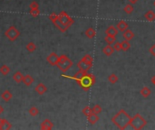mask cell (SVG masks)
Returning <instances> with one entry per match:
<instances>
[{
	"mask_svg": "<svg viewBox=\"0 0 155 130\" xmlns=\"http://www.w3.org/2000/svg\"><path fill=\"white\" fill-rule=\"evenodd\" d=\"M151 83L155 86V75L151 78Z\"/></svg>",
	"mask_w": 155,
	"mask_h": 130,
	"instance_id": "60d3db41",
	"label": "cell"
},
{
	"mask_svg": "<svg viewBox=\"0 0 155 130\" xmlns=\"http://www.w3.org/2000/svg\"><path fill=\"white\" fill-rule=\"evenodd\" d=\"M85 35H86V37L87 38H89V39H93L94 36H95V34H96V32H95V30L93 28V27H89V28H87L86 30H85Z\"/></svg>",
	"mask_w": 155,
	"mask_h": 130,
	"instance_id": "44dd1931",
	"label": "cell"
},
{
	"mask_svg": "<svg viewBox=\"0 0 155 130\" xmlns=\"http://www.w3.org/2000/svg\"><path fill=\"white\" fill-rule=\"evenodd\" d=\"M5 36L9 40L10 42H15L17 40V38L20 36V32H19V30L14 26L11 25L9 26L5 32Z\"/></svg>",
	"mask_w": 155,
	"mask_h": 130,
	"instance_id": "8992f818",
	"label": "cell"
},
{
	"mask_svg": "<svg viewBox=\"0 0 155 130\" xmlns=\"http://www.w3.org/2000/svg\"><path fill=\"white\" fill-rule=\"evenodd\" d=\"M149 52H150V53H151L152 56H154V57H155V44H153V45L150 48Z\"/></svg>",
	"mask_w": 155,
	"mask_h": 130,
	"instance_id": "8d00e7d4",
	"label": "cell"
},
{
	"mask_svg": "<svg viewBox=\"0 0 155 130\" xmlns=\"http://www.w3.org/2000/svg\"><path fill=\"white\" fill-rule=\"evenodd\" d=\"M3 120H4V118H1V117H0V130H2V126H3Z\"/></svg>",
	"mask_w": 155,
	"mask_h": 130,
	"instance_id": "ab89813d",
	"label": "cell"
},
{
	"mask_svg": "<svg viewBox=\"0 0 155 130\" xmlns=\"http://www.w3.org/2000/svg\"><path fill=\"white\" fill-rule=\"evenodd\" d=\"M49 19L51 20V22L55 25V27L59 30V31L61 32V33H65L67 30V28H65L64 26H63L61 24H60V22H59V20H58V14H56V13H51L50 15H49Z\"/></svg>",
	"mask_w": 155,
	"mask_h": 130,
	"instance_id": "52a82bcc",
	"label": "cell"
},
{
	"mask_svg": "<svg viewBox=\"0 0 155 130\" xmlns=\"http://www.w3.org/2000/svg\"><path fill=\"white\" fill-rule=\"evenodd\" d=\"M25 49H26V51L29 52V53H34L36 50V45H35V44L34 42H29L26 44Z\"/></svg>",
	"mask_w": 155,
	"mask_h": 130,
	"instance_id": "d4e9b609",
	"label": "cell"
},
{
	"mask_svg": "<svg viewBox=\"0 0 155 130\" xmlns=\"http://www.w3.org/2000/svg\"><path fill=\"white\" fill-rule=\"evenodd\" d=\"M23 78H24V75H23V73L21 72H19V71H17V72H16L14 74H13V79L15 81V82L16 83H21L22 82H23Z\"/></svg>",
	"mask_w": 155,
	"mask_h": 130,
	"instance_id": "2e32d148",
	"label": "cell"
},
{
	"mask_svg": "<svg viewBox=\"0 0 155 130\" xmlns=\"http://www.w3.org/2000/svg\"><path fill=\"white\" fill-rule=\"evenodd\" d=\"M113 49H114V51H116V52H120V51H122L121 43L116 41V42L113 44Z\"/></svg>",
	"mask_w": 155,
	"mask_h": 130,
	"instance_id": "e575fe53",
	"label": "cell"
},
{
	"mask_svg": "<svg viewBox=\"0 0 155 130\" xmlns=\"http://www.w3.org/2000/svg\"><path fill=\"white\" fill-rule=\"evenodd\" d=\"M10 72H11V69H10V67H9V66H7L6 64L0 66V73H1L3 76H6Z\"/></svg>",
	"mask_w": 155,
	"mask_h": 130,
	"instance_id": "ffe728a7",
	"label": "cell"
},
{
	"mask_svg": "<svg viewBox=\"0 0 155 130\" xmlns=\"http://www.w3.org/2000/svg\"><path fill=\"white\" fill-rule=\"evenodd\" d=\"M92 109H93V113L97 114V115H99V114L103 111L102 107H101L100 105H98V104H95V105L92 108Z\"/></svg>",
	"mask_w": 155,
	"mask_h": 130,
	"instance_id": "836d02e7",
	"label": "cell"
},
{
	"mask_svg": "<svg viewBox=\"0 0 155 130\" xmlns=\"http://www.w3.org/2000/svg\"><path fill=\"white\" fill-rule=\"evenodd\" d=\"M82 61L83 62H84V63H88V64H92L93 65V57H92V55H90V54H85L82 59Z\"/></svg>",
	"mask_w": 155,
	"mask_h": 130,
	"instance_id": "83f0119b",
	"label": "cell"
},
{
	"mask_svg": "<svg viewBox=\"0 0 155 130\" xmlns=\"http://www.w3.org/2000/svg\"><path fill=\"white\" fill-rule=\"evenodd\" d=\"M151 89L148 88V87H143L142 89H141V91H140V94L143 97V98H148L150 95H151Z\"/></svg>",
	"mask_w": 155,
	"mask_h": 130,
	"instance_id": "603a6c76",
	"label": "cell"
},
{
	"mask_svg": "<svg viewBox=\"0 0 155 130\" xmlns=\"http://www.w3.org/2000/svg\"><path fill=\"white\" fill-rule=\"evenodd\" d=\"M28 113H29V115L32 116V117H36V116L39 115V109H38L36 107L33 106V107H31L30 108L28 109Z\"/></svg>",
	"mask_w": 155,
	"mask_h": 130,
	"instance_id": "484cf974",
	"label": "cell"
},
{
	"mask_svg": "<svg viewBox=\"0 0 155 130\" xmlns=\"http://www.w3.org/2000/svg\"><path fill=\"white\" fill-rule=\"evenodd\" d=\"M116 28L120 32H124L125 30L128 29V24L127 22H125L124 20H121L117 24H116Z\"/></svg>",
	"mask_w": 155,
	"mask_h": 130,
	"instance_id": "5bb4252c",
	"label": "cell"
},
{
	"mask_svg": "<svg viewBox=\"0 0 155 130\" xmlns=\"http://www.w3.org/2000/svg\"><path fill=\"white\" fill-rule=\"evenodd\" d=\"M46 61L51 66H56L58 62H59V55L56 53L53 52L46 57Z\"/></svg>",
	"mask_w": 155,
	"mask_h": 130,
	"instance_id": "ba28073f",
	"label": "cell"
},
{
	"mask_svg": "<svg viewBox=\"0 0 155 130\" xmlns=\"http://www.w3.org/2000/svg\"><path fill=\"white\" fill-rule=\"evenodd\" d=\"M131 117H132L124 109H120V111H118L112 117L111 121L116 127L122 130L130 125Z\"/></svg>",
	"mask_w": 155,
	"mask_h": 130,
	"instance_id": "6da1fadb",
	"label": "cell"
},
{
	"mask_svg": "<svg viewBox=\"0 0 155 130\" xmlns=\"http://www.w3.org/2000/svg\"><path fill=\"white\" fill-rule=\"evenodd\" d=\"M5 111V109H4V107L2 105H0V115L3 114V112Z\"/></svg>",
	"mask_w": 155,
	"mask_h": 130,
	"instance_id": "f35d334b",
	"label": "cell"
},
{
	"mask_svg": "<svg viewBox=\"0 0 155 130\" xmlns=\"http://www.w3.org/2000/svg\"><path fill=\"white\" fill-rule=\"evenodd\" d=\"M25 86L29 87L31 86L34 82H35V79L30 75V74H26V75H24V78H23V82H22Z\"/></svg>",
	"mask_w": 155,
	"mask_h": 130,
	"instance_id": "8fae6325",
	"label": "cell"
},
{
	"mask_svg": "<svg viewBox=\"0 0 155 130\" xmlns=\"http://www.w3.org/2000/svg\"><path fill=\"white\" fill-rule=\"evenodd\" d=\"M12 128V124L7 121L6 118H4L3 120V126H2V130H9Z\"/></svg>",
	"mask_w": 155,
	"mask_h": 130,
	"instance_id": "4dcf8cb0",
	"label": "cell"
},
{
	"mask_svg": "<svg viewBox=\"0 0 155 130\" xmlns=\"http://www.w3.org/2000/svg\"><path fill=\"white\" fill-rule=\"evenodd\" d=\"M108 81H109V82L111 84H115L116 82H118V77H117V75H116L115 73H112L108 77Z\"/></svg>",
	"mask_w": 155,
	"mask_h": 130,
	"instance_id": "f546056e",
	"label": "cell"
},
{
	"mask_svg": "<svg viewBox=\"0 0 155 130\" xmlns=\"http://www.w3.org/2000/svg\"><path fill=\"white\" fill-rule=\"evenodd\" d=\"M92 66H93L92 64L86 63L83 62L82 60L77 63V68H78L79 70H83V71H85V72H88L89 70L92 68Z\"/></svg>",
	"mask_w": 155,
	"mask_h": 130,
	"instance_id": "7c38bea8",
	"label": "cell"
},
{
	"mask_svg": "<svg viewBox=\"0 0 155 130\" xmlns=\"http://www.w3.org/2000/svg\"><path fill=\"white\" fill-rule=\"evenodd\" d=\"M53 127H54L53 122L50 120V119H48V118L45 119V120L40 125V128L42 130H51Z\"/></svg>",
	"mask_w": 155,
	"mask_h": 130,
	"instance_id": "30bf717a",
	"label": "cell"
},
{
	"mask_svg": "<svg viewBox=\"0 0 155 130\" xmlns=\"http://www.w3.org/2000/svg\"><path fill=\"white\" fill-rule=\"evenodd\" d=\"M99 120V117L97 114H94V113H92L91 115H89L87 117V121H88L91 125H94L98 122Z\"/></svg>",
	"mask_w": 155,
	"mask_h": 130,
	"instance_id": "e0dca14e",
	"label": "cell"
},
{
	"mask_svg": "<svg viewBox=\"0 0 155 130\" xmlns=\"http://www.w3.org/2000/svg\"><path fill=\"white\" fill-rule=\"evenodd\" d=\"M83 114L85 116V117H88L89 115H91L93 113V109L92 108H90L89 106H86L83 108V110H82Z\"/></svg>",
	"mask_w": 155,
	"mask_h": 130,
	"instance_id": "1f68e13d",
	"label": "cell"
},
{
	"mask_svg": "<svg viewBox=\"0 0 155 130\" xmlns=\"http://www.w3.org/2000/svg\"><path fill=\"white\" fill-rule=\"evenodd\" d=\"M128 1H129L131 4H132V5H135V4H136V3L139 1V0H128Z\"/></svg>",
	"mask_w": 155,
	"mask_h": 130,
	"instance_id": "74e56055",
	"label": "cell"
},
{
	"mask_svg": "<svg viewBox=\"0 0 155 130\" xmlns=\"http://www.w3.org/2000/svg\"><path fill=\"white\" fill-rule=\"evenodd\" d=\"M29 8H39V4H38L36 1H32L30 4H29Z\"/></svg>",
	"mask_w": 155,
	"mask_h": 130,
	"instance_id": "d590c367",
	"label": "cell"
},
{
	"mask_svg": "<svg viewBox=\"0 0 155 130\" xmlns=\"http://www.w3.org/2000/svg\"><path fill=\"white\" fill-rule=\"evenodd\" d=\"M133 10H134V7H133L132 4H128V5L125 6L124 8H123V11L128 15H131L133 12Z\"/></svg>",
	"mask_w": 155,
	"mask_h": 130,
	"instance_id": "f1b7e54d",
	"label": "cell"
},
{
	"mask_svg": "<svg viewBox=\"0 0 155 130\" xmlns=\"http://www.w3.org/2000/svg\"><path fill=\"white\" fill-rule=\"evenodd\" d=\"M73 65L74 63H73L72 60L68 56H66L65 54H62L59 56V62H58L56 66L62 72L65 73L72 68Z\"/></svg>",
	"mask_w": 155,
	"mask_h": 130,
	"instance_id": "277c9868",
	"label": "cell"
},
{
	"mask_svg": "<svg viewBox=\"0 0 155 130\" xmlns=\"http://www.w3.org/2000/svg\"><path fill=\"white\" fill-rule=\"evenodd\" d=\"M118 30H117V28H116L115 26H113V25H110L107 29L105 30V34H109V35H114V36H116L117 35V34H118Z\"/></svg>",
	"mask_w": 155,
	"mask_h": 130,
	"instance_id": "ac0fdd59",
	"label": "cell"
},
{
	"mask_svg": "<svg viewBox=\"0 0 155 130\" xmlns=\"http://www.w3.org/2000/svg\"><path fill=\"white\" fill-rule=\"evenodd\" d=\"M146 125H147L146 119H145L141 114L137 113L131 117V121H130L129 126H131V127L134 130H141L144 128Z\"/></svg>",
	"mask_w": 155,
	"mask_h": 130,
	"instance_id": "3957f363",
	"label": "cell"
},
{
	"mask_svg": "<svg viewBox=\"0 0 155 130\" xmlns=\"http://www.w3.org/2000/svg\"><path fill=\"white\" fill-rule=\"evenodd\" d=\"M35 91L38 95L42 96V95H44L45 93L47 92V87H46L44 83L40 82V83H38V84L36 85V87L35 88Z\"/></svg>",
	"mask_w": 155,
	"mask_h": 130,
	"instance_id": "9c48e42d",
	"label": "cell"
},
{
	"mask_svg": "<svg viewBox=\"0 0 155 130\" xmlns=\"http://www.w3.org/2000/svg\"><path fill=\"white\" fill-rule=\"evenodd\" d=\"M104 41L107 43L108 44H113L116 42V36L114 35H109V34H106V36L104 37Z\"/></svg>",
	"mask_w": 155,
	"mask_h": 130,
	"instance_id": "cb8c5ba5",
	"label": "cell"
},
{
	"mask_svg": "<svg viewBox=\"0 0 155 130\" xmlns=\"http://www.w3.org/2000/svg\"><path fill=\"white\" fill-rule=\"evenodd\" d=\"M29 13L33 17H37L40 15V9L39 8H31L29 10Z\"/></svg>",
	"mask_w": 155,
	"mask_h": 130,
	"instance_id": "d6a6232c",
	"label": "cell"
},
{
	"mask_svg": "<svg viewBox=\"0 0 155 130\" xmlns=\"http://www.w3.org/2000/svg\"><path fill=\"white\" fill-rule=\"evenodd\" d=\"M113 52H114V49H113V47H112L110 44H108V45H106L105 47H103V54L105 55V56H111L113 53Z\"/></svg>",
	"mask_w": 155,
	"mask_h": 130,
	"instance_id": "d6986e66",
	"label": "cell"
},
{
	"mask_svg": "<svg viewBox=\"0 0 155 130\" xmlns=\"http://www.w3.org/2000/svg\"><path fill=\"white\" fill-rule=\"evenodd\" d=\"M58 20H59L60 24L67 29H69L74 24V20L65 11H61L58 14Z\"/></svg>",
	"mask_w": 155,
	"mask_h": 130,
	"instance_id": "5b68a950",
	"label": "cell"
},
{
	"mask_svg": "<svg viewBox=\"0 0 155 130\" xmlns=\"http://www.w3.org/2000/svg\"><path fill=\"white\" fill-rule=\"evenodd\" d=\"M121 46H122V51H124L126 52L128 51V50L131 48V44L129 41H126V40H124V41H122L121 43Z\"/></svg>",
	"mask_w": 155,
	"mask_h": 130,
	"instance_id": "4316f807",
	"label": "cell"
},
{
	"mask_svg": "<svg viewBox=\"0 0 155 130\" xmlns=\"http://www.w3.org/2000/svg\"><path fill=\"white\" fill-rule=\"evenodd\" d=\"M1 98H2V99H3L4 101L9 102V101H10L11 99H12V98H13V94H12V92H11L10 91H8V89H6L5 91L2 92Z\"/></svg>",
	"mask_w": 155,
	"mask_h": 130,
	"instance_id": "4fadbf2b",
	"label": "cell"
},
{
	"mask_svg": "<svg viewBox=\"0 0 155 130\" xmlns=\"http://www.w3.org/2000/svg\"><path fill=\"white\" fill-rule=\"evenodd\" d=\"M144 17L146 20H148V21L152 22L155 20V13L152 11V10H149V11H147L144 14Z\"/></svg>",
	"mask_w": 155,
	"mask_h": 130,
	"instance_id": "7402d4cb",
	"label": "cell"
},
{
	"mask_svg": "<svg viewBox=\"0 0 155 130\" xmlns=\"http://www.w3.org/2000/svg\"><path fill=\"white\" fill-rule=\"evenodd\" d=\"M153 6L155 7V0H154V1H153Z\"/></svg>",
	"mask_w": 155,
	"mask_h": 130,
	"instance_id": "b9f144b4",
	"label": "cell"
},
{
	"mask_svg": "<svg viewBox=\"0 0 155 130\" xmlns=\"http://www.w3.org/2000/svg\"><path fill=\"white\" fill-rule=\"evenodd\" d=\"M76 82L82 87V89H84V91H87L95 83V77H94L93 74L87 72L80 79H78Z\"/></svg>",
	"mask_w": 155,
	"mask_h": 130,
	"instance_id": "7a4b0ae2",
	"label": "cell"
},
{
	"mask_svg": "<svg viewBox=\"0 0 155 130\" xmlns=\"http://www.w3.org/2000/svg\"><path fill=\"white\" fill-rule=\"evenodd\" d=\"M122 37L124 40H126V41H131V40L133 39L134 37V34L132 30H129V29H126L124 32H122Z\"/></svg>",
	"mask_w": 155,
	"mask_h": 130,
	"instance_id": "9a60e30c",
	"label": "cell"
}]
</instances>
